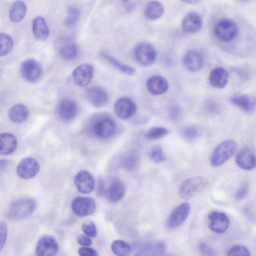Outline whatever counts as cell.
Here are the masks:
<instances>
[{"label":"cell","mask_w":256,"mask_h":256,"mask_svg":"<svg viewBox=\"0 0 256 256\" xmlns=\"http://www.w3.org/2000/svg\"><path fill=\"white\" fill-rule=\"evenodd\" d=\"M36 208V201L32 198H23L14 201L8 208L7 216L13 220H22L30 216Z\"/></svg>","instance_id":"1"},{"label":"cell","mask_w":256,"mask_h":256,"mask_svg":"<svg viewBox=\"0 0 256 256\" xmlns=\"http://www.w3.org/2000/svg\"><path fill=\"white\" fill-rule=\"evenodd\" d=\"M236 148V142L232 139L226 140L220 143L210 156V164L214 167L222 166L234 154Z\"/></svg>","instance_id":"2"},{"label":"cell","mask_w":256,"mask_h":256,"mask_svg":"<svg viewBox=\"0 0 256 256\" xmlns=\"http://www.w3.org/2000/svg\"><path fill=\"white\" fill-rule=\"evenodd\" d=\"M208 186V180L202 176H194L186 180L180 185L178 194L183 200H186L196 194L206 190Z\"/></svg>","instance_id":"3"},{"label":"cell","mask_w":256,"mask_h":256,"mask_svg":"<svg viewBox=\"0 0 256 256\" xmlns=\"http://www.w3.org/2000/svg\"><path fill=\"white\" fill-rule=\"evenodd\" d=\"M238 32L237 24L232 20L224 18L218 21L214 28V34L222 42H228L236 36Z\"/></svg>","instance_id":"4"},{"label":"cell","mask_w":256,"mask_h":256,"mask_svg":"<svg viewBox=\"0 0 256 256\" xmlns=\"http://www.w3.org/2000/svg\"><path fill=\"white\" fill-rule=\"evenodd\" d=\"M92 130L96 137L106 138L114 134L116 130V124L109 116L100 115L93 122Z\"/></svg>","instance_id":"5"},{"label":"cell","mask_w":256,"mask_h":256,"mask_svg":"<svg viewBox=\"0 0 256 256\" xmlns=\"http://www.w3.org/2000/svg\"><path fill=\"white\" fill-rule=\"evenodd\" d=\"M156 50L150 43L142 42L138 44L134 50V56L138 62L144 66L152 65L156 58Z\"/></svg>","instance_id":"6"},{"label":"cell","mask_w":256,"mask_h":256,"mask_svg":"<svg viewBox=\"0 0 256 256\" xmlns=\"http://www.w3.org/2000/svg\"><path fill=\"white\" fill-rule=\"evenodd\" d=\"M96 202L90 197L78 196L72 202V208L78 216L84 217L92 214L96 210Z\"/></svg>","instance_id":"7"},{"label":"cell","mask_w":256,"mask_h":256,"mask_svg":"<svg viewBox=\"0 0 256 256\" xmlns=\"http://www.w3.org/2000/svg\"><path fill=\"white\" fill-rule=\"evenodd\" d=\"M190 211L188 203L184 202L176 206L171 212L167 220L166 225L169 229L180 226L186 220Z\"/></svg>","instance_id":"8"},{"label":"cell","mask_w":256,"mask_h":256,"mask_svg":"<svg viewBox=\"0 0 256 256\" xmlns=\"http://www.w3.org/2000/svg\"><path fill=\"white\" fill-rule=\"evenodd\" d=\"M58 250V245L56 240L49 235L40 237L36 247L37 256H55Z\"/></svg>","instance_id":"9"},{"label":"cell","mask_w":256,"mask_h":256,"mask_svg":"<svg viewBox=\"0 0 256 256\" xmlns=\"http://www.w3.org/2000/svg\"><path fill=\"white\" fill-rule=\"evenodd\" d=\"M40 166L34 158L28 157L22 160L16 168L18 176L23 179H30L39 172Z\"/></svg>","instance_id":"10"},{"label":"cell","mask_w":256,"mask_h":256,"mask_svg":"<svg viewBox=\"0 0 256 256\" xmlns=\"http://www.w3.org/2000/svg\"><path fill=\"white\" fill-rule=\"evenodd\" d=\"M114 108V113L118 117L126 120L134 114L136 110V106L130 98L122 97L115 102Z\"/></svg>","instance_id":"11"},{"label":"cell","mask_w":256,"mask_h":256,"mask_svg":"<svg viewBox=\"0 0 256 256\" xmlns=\"http://www.w3.org/2000/svg\"><path fill=\"white\" fill-rule=\"evenodd\" d=\"M42 73L40 66L34 60H27L21 65V76L24 80L29 82L37 81L40 78Z\"/></svg>","instance_id":"12"},{"label":"cell","mask_w":256,"mask_h":256,"mask_svg":"<svg viewBox=\"0 0 256 256\" xmlns=\"http://www.w3.org/2000/svg\"><path fill=\"white\" fill-rule=\"evenodd\" d=\"M208 220L210 229L216 233H224L229 228L230 220L224 212H212L208 214Z\"/></svg>","instance_id":"13"},{"label":"cell","mask_w":256,"mask_h":256,"mask_svg":"<svg viewBox=\"0 0 256 256\" xmlns=\"http://www.w3.org/2000/svg\"><path fill=\"white\" fill-rule=\"evenodd\" d=\"M94 75L93 66L88 64L78 66L72 72V78L75 83L80 86H88L92 81Z\"/></svg>","instance_id":"14"},{"label":"cell","mask_w":256,"mask_h":256,"mask_svg":"<svg viewBox=\"0 0 256 256\" xmlns=\"http://www.w3.org/2000/svg\"><path fill=\"white\" fill-rule=\"evenodd\" d=\"M182 64L190 72H198L204 66V59L200 52L196 50H190L184 55Z\"/></svg>","instance_id":"15"},{"label":"cell","mask_w":256,"mask_h":256,"mask_svg":"<svg viewBox=\"0 0 256 256\" xmlns=\"http://www.w3.org/2000/svg\"><path fill=\"white\" fill-rule=\"evenodd\" d=\"M74 182L78 190L81 193L90 194L94 190V178L88 171L81 170L78 172L74 177Z\"/></svg>","instance_id":"16"},{"label":"cell","mask_w":256,"mask_h":256,"mask_svg":"<svg viewBox=\"0 0 256 256\" xmlns=\"http://www.w3.org/2000/svg\"><path fill=\"white\" fill-rule=\"evenodd\" d=\"M202 24V20L197 12H191L188 13L182 21V28L184 32L192 34L198 32Z\"/></svg>","instance_id":"17"},{"label":"cell","mask_w":256,"mask_h":256,"mask_svg":"<svg viewBox=\"0 0 256 256\" xmlns=\"http://www.w3.org/2000/svg\"><path fill=\"white\" fill-rule=\"evenodd\" d=\"M235 161L237 166L244 170H250L254 169L256 166L255 155L248 148H242L237 152Z\"/></svg>","instance_id":"18"},{"label":"cell","mask_w":256,"mask_h":256,"mask_svg":"<svg viewBox=\"0 0 256 256\" xmlns=\"http://www.w3.org/2000/svg\"><path fill=\"white\" fill-rule=\"evenodd\" d=\"M146 88L148 92L154 95L162 94L168 88V83L163 76L155 74L150 76L146 80Z\"/></svg>","instance_id":"19"},{"label":"cell","mask_w":256,"mask_h":256,"mask_svg":"<svg viewBox=\"0 0 256 256\" xmlns=\"http://www.w3.org/2000/svg\"><path fill=\"white\" fill-rule=\"evenodd\" d=\"M58 111L62 120L65 122H70L77 114L78 106L73 100H64L59 104Z\"/></svg>","instance_id":"20"},{"label":"cell","mask_w":256,"mask_h":256,"mask_svg":"<svg viewBox=\"0 0 256 256\" xmlns=\"http://www.w3.org/2000/svg\"><path fill=\"white\" fill-rule=\"evenodd\" d=\"M126 188L124 184L119 179L114 178L106 190L105 194L112 202L120 200L124 196Z\"/></svg>","instance_id":"21"},{"label":"cell","mask_w":256,"mask_h":256,"mask_svg":"<svg viewBox=\"0 0 256 256\" xmlns=\"http://www.w3.org/2000/svg\"><path fill=\"white\" fill-rule=\"evenodd\" d=\"M229 74L223 68L216 67L214 68L209 76L210 84L214 88H224L228 80Z\"/></svg>","instance_id":"22"},{"label":"cell","mask_w":256,"mask_h":256,"mask_svg":"<svg viewBox=\"0 0 256 256\" xmlns=\"http://www.w3.org/2000/svg\"><path fill=\"white\" fill-rule=\"evenodd\" d=\"M166 250V244L164 242H151L140 248L134 256H162Z\"/></svg>","instance_id":"23"},{"label":"cell","mask_w":256,"mask_h":256,"mask_svg":"<svg viewBox=\"0 0 256 256\" xmlns=\"http://www.w3.org/2000/svg\"><path fill=\"white\" fill-rule=\"evenodd\" d=\"M87 97L90 102L96 107L104 106L108 102V96L102 88L94 86L87 91Z\"/></svg>","instance_id":"24"},{"label":"cell","mask_w":256,"mask_h":256,"mask_svg":"<svg viewBox=\"0 0 256 256\" xmlns=\"http://www.w3.org/2000/svg\"><path fill=\"white\" fill-rule=\"evenodd\" d=\"M230 101L233 105L246 112H252L255 108V100L250 96L236 94L230 98Z\"/></svg>","instance_id":"25"},{"label":"cell","mask_w":256,"mask_h":256,"mask_svg":"<svg viewBox=\"0 0 256 256\" xmlns=\"http://www.w3.org/2000/svg\"><path fill=\"white\" fill-rule=\"evenodd\" d=\"M16 136L8 132L0 134V154L9 155L13 153L17 146Z\"/></svg>","instance_id":"26"},{"label":"cell","mask_w":256,"mask_h":256,"mask_svg":"<svg viewBox=\"0 0 256 256\" xmlns=\"http://www.w3.org/2000/svg\"><path fill=\"white\" fill-rule=\"evenodd\" d=\"M29 111L28 108L22 104L12 106L8 110V116L13 122L20 124L24 122L28 118Z\"/></svg>","instance_id":"27"},{"label":"cell","mask_w":256,"mask_h":256,"mask_svg":"<svg viewBox=\"0 0 256 256\" xmlns=\"http://www.w3.org/2000/svg\"><path fill=\"white\" fill-rule=\"evenodd\" d=\"M164 11V6L161 2L152 0L146 4L144 14L148 20H156L162 16Z\"/></svg>","instance_id":"28"},{"label":"cell","mask_w":256,"mask_h":256,"mask_svg":"<svg viewBox=\"0 0 256 256\" xmlns=\"http://www.w3.org/2000/svg\"><path fill=\"white\" fill-rule=\"evenodd\" d=\"M32 32L34 36L40 40H44L48 36V28L42 17L38 16L33 20Z\"/></svg>","instance_id":"29"},{"label":"cell","mask_w":256,"mask_h":256,"mask_svg":"<svg viewBox=\"0 0 256 256\" xmlns=\"http://www.w3.org/2000/svg\"><path fill=\"white\" fill-rule=\"evenodd\" d=\"M26 11V4L22 1H16L11 6L9 16L13 22H18L24 17Z\"/></svg>","instance_id":"30"},{"label":"cell","mask_w":256,"mask_h":256,"mask_svg":"<svg viewBox=\"0 0 256 256\" xmlns=\"http://www.w3.org/2000/svg\"><path fill=\"white\" fill-rule=\"evenodd\" d=\"M111 249L116 256H130L132 252V248L129 244L120 240H116L112 242Z\"/></svg>","instance_id":"31"},{"label":"cell","mask_w":256,"mask_h":256,"mask_svg":"<svg viewBox=\"0 0 256 256\" xmlns=\"http://www.w3.org/2000/svg\"><path fill=\"white\" fill-rule=\"evenodd\" d=\"M102 56L106 59L110 63L120 72L128 75H134L135 74L136 71L132 67L130 66L121 62L114 58L106 52L102 53Z\"/></svg>","instance_id":"32"},{"label":"cell","mask_w":256,"mask_h":256,"mask_svg":"<svg viewBox=\"0 0 256 256\" xmlns=\"http://www.w3.org/2000/svg\"><path fill=\"white\" fill-rule=\"evenodd\" d=\"M60 54L64 60H72L77 56V46L72 42L66 43L60 47Z\"/></svg>","instance_id":"33"},{"label":"cell","mask_w":256,"mask_h":256,"mask_svg":"<svg viewBox=\"0 0 256 256\" xmlns=\"http://www.w3.org/2000/svg\"><path fill=\"white\" fill-rule=\"evenodd\" d=\"M168 130L163 126H154L148 129L144 134L145 138L149 140H156L166 136Z\"/></svg>","instance_id":"34"},{"label":"cell","mask_w":256,"mask_h":256,"mask_svg":"<svg viewBox=\"0 0 256 256\" xmlns=\"http://www.w3.org/2000/svg\"><path fill=\"white\" fill-rule=\"evenodd\" d=\"M12 39L8 34H0V56L8 54L12 49Z\"/></svg>","instance_id":"35"},{"label":"cell","mask_w":256,"mask_h":256,"mask_svg":"<svg viewBox=\"0 0 256 256\" xmlns=\"http://www.w3.org/2000/svg\"><path fill=\"white\" fill-rule=\"evenodd\" d=\"M149 158L152 162L155 164H160L165 160L166 155L160 146H155L150 150Z\"/></svg>","instance_id":"36"},{"label":"cell","mask_w":256,"mask_h":256,"mask_svg":"<svg viewBox=\"0 0 256 256\" xmlns=\"http://www.w3.org/2000/svg\"><path fill=\"white\" fill-rule=\"evenodd\" d=\"M226 256H250V254L246 246L242 245H236L229 249Z\"/></svg>","instance_id":"37"},{"label":"cell","mask_w":256,"mask_h":256,"mask_svg":"<svg viewBox=\"0 0 256 256\" xmlns=\"http://www.w3.org/2000/svg\"><path fill=\"white\" fill-rule=\"evenodd\" d=\"M82 230L84 234L90 238H94L97 235V229L94 223L90 220L84 222L82 225Z\"/></svg>","instance_id":"38"},{"label":"cell","mask_w":256,"mask_h":256,"mask_svg":"<svg viewBox=\"0 0 256 256\" xmlns=\"http://www.w3.org/2000/svg\"><path fill=\"white\" fill-rule=\"evenodd\" d=\"M80 16L78 9L75 7H70L68 8L67 18L65 24L68 26H72L78 21Z\"/></svg>","instance_id":"39"},{"label":"cell","mask_w":256,"mask_h":256,"mask_svg":"<svg viewBox=\"0 0 256 256\" xmlns=\"http://www.w3.org/2000/svg\"><path fill=\"white\" fill-rule=\"evenodd\" d=\"M182 134L184 139L190 141L197 138L198 134V131L196 127L188 126L184 128L182 130Z\"/></svg>","instance_id":"40"},{"label":"cell","mask_w":256,"mask_h":256,"mask_svg":"<svg viewBox=\"0 0 256 256\" xmlns=\"http://www.w3.org/2000/svg\"><path fill=\"white\" fill-rule=\"evenodd\" d=\"M138 162V158L136 156L128 155L124 160L123 166L128 170H132L136 166Z\"/></svg>","instance_id":"41"},{"label":"cell","mask_w":256,"mask_h":256,"mask_svg":"<svg viewBox=\"0 0 256 256\" xmlns=\"http://www.w3.org/2000/svg\"><path fill=\"white\" fill-rule=\"evenodd\" d=\"M8 234V227L4 222H0V252L6 243Z\"/></svg>","instance_id":"42"},{"label":"cell","mask_w":256,"mask_h":256,"mask_svg":"<svg viewBox=\"0 0 256 256\" xmlns=\"http://www.w3.org/2000/svg\"><path fill=\"white\" fill-rule=\"evenodd\" d=\"M204 110L208 114L215 115L220 112V108L216 102L210 101L206 104Z\"/></svg>","instance_id":"43"},{"label":"cell","mask_w":256,"mask_h":256,"mask_svg":"<svg viewBox=\"0 0 256 256\" xmlns=\"http://www.w3.org/2000/svg\"><path fill=\"white\" fill-rule=\"evenodd\" d=\"M198 249L202 256H216L215 252L207 244L200 243Z\"/></svg>","instance_id":"44"},{"label":"cell","mask_w":256,"mask_h":256,"mask_svg":"<svg viewBox=\"0 0 256 256\" xmlns=\"http://www.w3.org/2000/svg\"><path fill=\"white\" fill-rule=\"evenodd\" d=\"M248 184L244 183L236 191L234 197L238 200L244 199L248 195Z\"/></svg>","instance_id":"45"},{"label":"cell","mask_w":256,"mask_h":256,"mask_svg":"<svg viewBox=\"0 0 256 256\" xmlns=\"http://www.w3.org/2000/svg\"><path fill=\"white\" fill-rule=\"evenodd\" d=\"M80 256H98V254L95 250L88 247L80 248L78 250Z\"/></svg>","instance_id":"46"},{"label":"cell","mask_w":256,"mask_h":256,"mask_svg":"<svg viewBox=\"0 0 256 256\" xmlns=\"http://www.w3.org/2000/svg\"><path fill=\"white\" fill-rule=\"evenodd\" d=\"M169 115L170 118L174 121H176L181 117L182 112L179 107L172 106L170 110Z\"/></svg>","instance_id":"47"},{"label":"cell","mask_w":256,"mask_h":256,"mask_svg":"<svg viewBox=\"0 0 256 256\" xmlns=\"http://www.w3.org/2000/svg\"><path fill=\"white\" fill-rule=\"evenodd\" d=\"M78 243L84 246L88 247L92 245V240L86 234H80L77 238Z\"/></svg>","instance_id":"48"},{"label":"cell","mask_w":256,"mask_h":256,"mask_svg":"<svg viewBox=\"0 0 256 256\" xmlns=\"http://www.w3.org/2000/svg\"><path fill=\"white\" fill-rule=\"evenodd\" d=\"M106 189L105 184L102 180H100L98 182L97 188V192L100 196H103L105 194Z\"/></svg>","instance_id":"49"},{"label":"cell","mask_w":256,"mask_h":256,"mask_svg":"<svg viewBox=\"0 0 256 256\" xmlns=\"http://www.w3.org/2000/svg\"><path fill=\"white\" fill-rule=\"evenodd\" d=\"M184 2V3H186V4H197L199 2H200V1L199 0H184V1H182Z\"/></svg>","instance_id":"50"}]
</instances>
